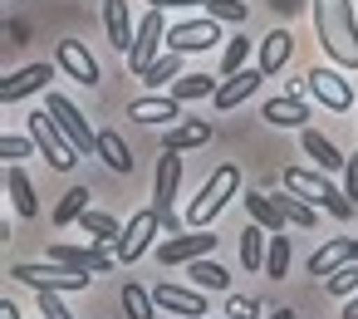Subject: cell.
Here are the masks:
<instances>
[{
	"label": "cell",
	"mask_w": 358,
	"mask_h": 319,
	"mask_svg": "<svg viewBox=\"0 0 358 319\" xmlns=\"http://www.w3.org/2000/svg\"><path fill=\"white\" fill-rule=\"evenodd\" d=\"M319 50L338 69H358V6L353 0H309Z\"/></svg>",
	"instance_id": "6da1fadb"
},
{
	"label": "cell",
	"mask_w": 358,
	"mask_h": 319,
	"mask_svg": "<svg viewBox=\"0 0 358 319\" xmlns=\"http://www.w3.org/2000/svg\"><path fill=\"white\" fill-rule=\"evenodd\" d=\"M285 187H289V192H299V197H304L314 211L324 206L334 221H348V216H353L348 192H338V187L324 177V172H309V167H285Z\"/></svg>",
	"instance_id": "7a4b0ae2"
},
{
	"label": "cell",
	"mask_w": 358,
	"mask_h": 319,
	"mask_svg": "<svg viewBox=\"0 0 358 319\" xmlns=\"http://www.w3.org/2000/svg\"><path fill=\"white\" fill-rule=\"evenodd\" d=\"M236 192H241V172H236V162H221V167H216V172L201 182V192L192 197V206H187V221L206 231V226H211V221L226 211V201H231Z\"/></svg>",
	"instance_id": "3957f363"
},
{
	"label": "cell",
	"mask_w": 358,
	"mask_h": 319,
	"mask_svg": "<svg viewBox=\"0 0 358 319\" xmlns=\"http://www.w3.org/2000/svg\"><path fill=\"white\" fill-rule=\"evenodd\" d=\"M10 280L15 285H30V290H89L94 275L89 270H74V265H59V260H45V265H10Z\"/></svg>",
	"instance_id": "277c9868"
},
{
	"label": "cell",
	"mask_w": 358,
	"mask_h": 319,
	"mask_svg": "<svg viewBox=\"0 0 358 319\" xmlns=\"http://www.w3.org/2000/svg\"><path fill=\"white\" fill-rule=\"evenodd\" d=\"M30 138H35V148L45 153V162H50L55 172H69V167L79 162V148L64 138V128L55 123V113H50V108L30 113Z\"/></svg>",
	"instance_id": "5b68a950"
},
{
	"label": "cell",
	"mask_w": 358,
	"mask_h": 319,
	"mask_svg": "<svg viewBox=\"0 0 358 319\" xmlns=\"http://www.w3.org/2000/svg\"><path fill=\"white\" fill-rule=\"evenodd\" d=\"M177 187H182V153H162V157H157V182H152V206H157L167 236H177V226H182L177 211H172Z\"/></svg>",
	"instance_id": "8992f818"
},
{
	"label": "cell",
	"mask_w": 358,
	"mask_h": 319,
	"mask_svg": "<svg viewBox=\"0 0 358 319\" xmlns=\"http://www.w3.org/2000/svg\"><path fill=\"white\" fill-rule=\"evenodd\" d=\"M162 55H167V25H162V10H148V15L138 20V40H133V50H128V69L143 74V69L157 64Z\"/></svg>",
	"instance_id": "52a82bcc"
},
{
	"label": "cell",
	"mask_w": 358,
	"mask_h": 319,
	"mask_svg": "<svg viewBox=\"0 0 358 319\" xmlns=\"http://www.w3.org/2000/svg\"><path fill=\"white\" fill-rule=\"evenodd\" d=\"M152 236H162V216H157V206L138 211V216L128 221V231L113 241V255H118V265H133V260H143V255H148V246H152Z\"/></svg>",
	"instance_id": "ba28073f"
},
{
	"label": "cell",
	"mask_w": 358,
	"mask_h": 319,
	"mask_svg": "<svg viewBox=\"0 0 358 319\" xmlns=\"http://www.w3.org/2000/svg\"><path fill=\"white\" fill-rule=\"evenodd\" d=\"M304 89H309L329 113H348V108H353V84H348L338 69H324V64L309 69V74H304Z\"/></svg>",
	"instance_id": "9c48e42d"
},
{
	"label": "cell",
	"mask_w": 358,
	"mask_h": 319,
	"mask_svg": "<svg viewBox=\"0 0 358 319\" xmlns=\"http://www.w3.org/2000/svg\"><path fill=\"white\" fill-rule=\"evenodd\" d=\"M221 40V20H182V25H172L167 30V50H177V55H206L211 45Z\"/></svg>",
	"instance_id": "30bf717a"
},
{
	"label": "cell",
	"mask_w": 358,
	"mask_h": 319,
	"mask_svg": "<svg viewBox=\"0 0 358 319\" xmlns=\"http://www.w3.org/2000/svg\"><path fill=\"white\" fill-rule=\"evenodd\" d=\"M45 108L55 113V123L64 128V138H69L79 153H99V133L89 128V118H84V113H79V108H74L64 94H50V104H45Z\"/></svg>",
	"instance_id": "8fae6325"
},
{
	"label": "cell",
	"mask_w": 358,
	"mask_h": 319,
	"mask_svg": "<svg viewBox=\"0 0 358 319\" xmlns=\"http://www.w3.org/2000/svg\"><path fill=\"white\" fill-rule=\"evenodd\" d=\"M55 64H59L74 84H84V89H94V84L103 79V74H99V59H94L79 40H59V45H55Z\"/></svg>",
	"instance_id": "7c38bea8"
},
{
	"label": "cell",
	"mask_w": 358,
	"mask_h": 319,
	"mask_svg": "<svg viewBox=\"0 0 358 319\" xmlns=\"http://www.w3.org/2000/svg\"><path fill=\"white\" fill-rule=\"evenodd\" d=\"M50 260H59V265H74V270H89V275H108L113 265H118V255L113 250H103V246H50Z\"/></svg>",
	"instance_id": "4fadbf2b"
},
{
	"label": "cell",
	"mask_w": 358,
	"mask_h": 319,
	"mask_svg": "<svg viewBox=\"0 0 358 319\" xmlns=\"http://www.w3.org/2000/svg\"><path fill=\"white\" fill-rule=\"evenodd\" d=\"M211 250H216V236H211V231L167 236V241L157 246V260H162V265H192V260H201V255H211Z\"/></svg>",
	"instance_id": "5bb4252c"
},
{
	"label": "cell",
	"mask_w": 358,
	"mask_h": 319,
	"mask_svg": "<svg viewBox=\"0 0 358 319\" xmlns=\"http://www.w3.org/2000/svg\"><path fill=\"white\" fill-rule=\"evenodd\" d=\"M152 299H157V309H167V314H182V319H201L206 314V290H192V285H157L152 290Z\"/></svg>",
	"instance_id": "9a60e30c"
},
{
	"label": "cell",
	"mask_w": 358,
	"mask_h": 319,
	"mask_svg": "<svg viewBox=\"0 0 358 319\" xmlns=\"http://www.w3.org/2000/svg\"><path fill=\"white\" fill-rule=\"evenodd\" d=\"M50 79H55V69H50V64H25V69H15V74L0 79V104H20V99H30V94L50 89Z\"/></svg>",
	"instance_id": "2e32d148"
},
{
	"label": "cell",
	"mask_w": 358,
	"mask_h": 319,
	"mask_svg": "<svg viewBox=\"0 0 358 319\" xmlns=\"http://www.w3.org/2000/svg\"><path fill=\"white\" fill-rule=\"evenodd\" d=\"M128 118L133 123H182V104L172 99V94H143V99H133L128 104Z\"/></svg>",
	"instance_id": "e0dca14e"
},
{
	"label": "cell",
	"mask_w": 358,
	"mask_h": 319,
	"mask_svg": "<svg viewBox=\"0 0 358 319\" xmlns=\"http://www.w3.org/2000/svg\"><path fill=\"white\" fill-rule=\"evenodd\" d=\"M103 30H108V45L128 59V50H133V40H138V25H133V15H128V0H103Z\"/></svg>",
	"instance_id": "ac0fdd59"
},
{
	"label": "cell",
	"mask_w": 358,
	"mask_h": 319,
	"mask_svg": "<svg viewBox=\"0 0 358 319\" xmlns=\"http://www.w3.org/2000/svg\"><path fill=\"white\" fill-rule=\"evenodd\" d=\"M260 84H265V74L245 64V69H236V74H226V84L216 89V99H211V104H216V108H241V104H245V99H250V94L260 89Z\"/></svg>",
	"instance_id": "d6986e66"
},
{
	"label": "cell",
	"mask_w": 358,
	"mask_h": 319,
	"mask_svg": "<svg viewBox=\"0 0 358 319\" xmlns=\"http://www.w3.org/2000/svg\"><path fill=\"white\" fill-rule=\"evenodd\" d=\"M289 55H294V35H289V30H270V35L260 40V64H255V69H260L265 79H275V74L289 64Z\"/></svg>",
	"instance_id": "ffe728a7"
},
{
	"label": "cell",
	"mask_w": 358,
	"mask_h": 319,
	"mask_svg": "<svg viewBox=\"0 0 358 319\" xmlns=\"http://www.w3.org/2000/svg\"><path fill=\"white\" fill-rule=\"evenodd\" d=\"M353 260V241L348 236H334V241H324L314 255H309V275H319V280H329L338 265H348Z\"/></svg>",
	"instance_id": "44dd1931"
},
{
	"label": "cell",
	"mask_w": 358,
	"mask_h": 319,
	"mask_svg": "<svg viewBox=\"0 0 358 319\" xmlns=\"http://www.w3.org/2000/svg\"><path fill=\"white\" fill-rule=\"evenodd\" d=\"M206 138H211V123H206V118H182V123L167 128L162 153H192V148H201Z\"/></svg>",
	"instance_id": "7402d4cb"
},
{
	"label": "cell",
	"mask_w": 358,
	"mask_h": 319,
	"mask_svg": "<svg viewBox=\"0 0 358 319\" xmlns=\"http://www.w3.org/2000/svg\"><path fill=\"white\" fill-rule=\"evenodd\" d=\"M265 123H275V128H304V123H309V104H304L299 94L270 99V104H265Z\"/></svg>",
	"instance_id": "603a6c76"
},
{
	"label": "cell",
	"mask_w": 358,
	"mask_h": 319,
	"mask_svg": "<svg viewBox=\"0 0 358 319\" xmlns=\"http://www.w3.org/2000/svg\"><path fill=\"white\" fill-rule=\"evenodd\" d=\"M99 157L108 162V172H118V177H128L133 172V153H128V143L113 133V128H103L99 133Z\"/></svg>",
	"instance_id": "cb8c5ba5"
},
{
	"label": "cell",
	"mask_w": 358,
	"mask_h": 319,
	"mask_svg": "<svg viewBox=\"0 0 358 319\" xmlns=\"http://www.w3.org/2000/svg\"><path fill=\"white\" fill-rule=\"evenodd\" d=\"M304 153L314 157V167H319V172H338V167L348 162V157H343L324 133H314V128H304Z\"/></svg>",
	"instance_id": "d4e9b609"
},
{
	"label": "cell",
	"mask_w": 358,
	"mask_h": 319,
	"mask_svg": "<svg viewBox=\"0 0 358 319\" xmlns=\"http://www.w3.org/2000/svg\"><path fill=\"white\" fill-rule=\"evenodd\" d=\"M245 211H250V221L255 226H265L270 236H285V216H280V206H275V197H255V192H245Z\"/></svg>",
	"instance_id": "484cf974"
},
{
	"label": "cell",
	"mask_w": 358,
	"mask_h": 319,
	"mask_svg": "<svg viewBox=\"0 0 358 319\" xmlns=\"http://www.w3.org/2000/svg\"><path fill=\"white\" fill-rule=\"evenodd\" d=\"M265 250H270V231L250 221V226L241 231V265H245V270H265Z\"/></svg>",
	"instance_id": "4316f807"
},
{
	"label": "cell",
	"mask_w": 358,
	"mask_h": 319,
	"mask_svg": "<svg viewBox=\"0 0 358 319\" xmlns=\"http://www.w3.org/2000/svg\"><path fill=\"white\" fill-rule=\"evenodd\" d=\"M216 79L211 74H182V79H172V99L177 104H196V99H216Z\"/></svg>",
	"instance_id": "83f0119b"
},
{
	"label": "cell",
	"mask_w": 358,
	"mask_h": 319,
	"mask_svg": "<svg viewBox=\"0 0 358 319\" xmlns=\"http://www.w3.org/2000/svg\"><path fill=\"white\" fill-rule=\"evenodd\" d=\"M6 197L15 201V211H20V216H35V211H40L35 187H30V177H25L20 167H6Z\"/></svg>",
	"instance_id": "f1b7e54d"
},
{
	"label": "cell",
	"mask_w": 358,
	"mask_h": 319,
	"mask_svg": "<svg viewBox=\"0 0 358 319\" xmlns=\"http://www.w3.org/2000/svg\"><path fill=\"white\" fill-rule=\"evenodd\" d=\"M79 226H84V236H89L94 246H113V241L123 236V226H118V221H113L108 211H94V206H89V211L79 216Z\"/></svg>",
	"instance_id": "f546056e"
},
{
	"label": "cell",
	"mask_w": 358,
	"mask_h": 319,
	"mask_svg": "<svg viewBox=\"0 0 358 319\" xmlns=\"http://www.w3.org/2000/svg\"><path fill=\"white\" fill-rule=\"evenodd\" d=\"M275 206H280V216H285L289 226H299V231H309V226L319 221V216H314V206H309V201H304L299 192H289V187H285V192L275 197Z\"/></svg>",
	"instance_id": "4dcf8cb0"
},
{
	"label": "cell",
	"mask_w": 358,
	"mask_h": 319,
	"mask_svg": "<svg viewBox=\"0 0 358 319\" xmlns=\"http://www.w3.org/2000/svg\"><path fill=\"white\" fill-rule=\"evenodd\" d=\"M187 275H192V285H196V290H226V285H231V270H226V265H216V260H206V255H201V260H192V265H187Z\"/></svg>",
	"instance_id": "1f68e13d"
},
{
	"label": "cell",
	"mask_w": 358,
	"mask_h": 319,
	"mask_svg": "<svg viewBox=\"0 0 358 319\" xmlns=\"http://www.w3.org/2000/svg\"><path fill=\"white\" fill-rule=\"evenodd\" d=\"M138 79H143L148 89H162L167 79H182V55H177V50H167V55H162L157 64H148V69H143Z\"/></svg>",
	"instance_id": "d6a6232c"
},
{
	"label": "cell",
	"mask_w": 358,
	"mask_h": 319,
	"mask_svg": "<svg viewBox=\"0 0 358 319\" xmlns=\"http://www.w3.org/2000/svg\"><path fill=\"white\" fill-rule=\"evenodd\" d=\"M84 211H89V187H69L55 206V226H74Z\"/></svg>",
	"instance_id": "836d02e7"
},
{
	"label": "cell",
	"mask_w": 358,
	"mask_h": 319,
	"mask_svg": "<svg viewBox=\"0 0 358 319\" xmlns=\"http://www.w3.org/2000/svg\"><path fill=\"white\" fill-rule=\"evenodd\" d=\"M123 309H128V319H152V309H157V299H152V290H143V285H123Z\"/></svg>",
	"instance_id": "e575fe53"
},
{
	"label": "cell",
	"mask_w": 358,
	"mask_h": 319,
	"mask_svg": "<svg viewBox=\"0 0 358 319\" xmlns=\"http://www.w3.org/2000/svg\"><path fill=\"white\" fill-rule=\"evenodd\" d=\"M206 15L221 20V25H245V0H206Z\"/></svg>",
	"instance_id": "d590c367"
},
{
	"label": "cell",
	"mask_w": 358,
	"mask_h": 319,
	"mask_svg": "<svg viewBox=\"0 0 358 319\" xmlns=\"http://www.w3.org/2000/svg\"><path fill=\"white\" fill-rule=\"evenodd\" d=\"M289 270V236H270V250H265V275L280 280Z\"/></svg>",
	"instance_id": "8d00e7d4"
},
{
	"label": "cell",
	"mask_w": 358,
	"mask_h": 319,
	"mask_svg": "<svg viewBox=\"0 0 358 319\" xmlns=\"http://www.w3.org/2000/svg\"><path fill=\"white\" fill-rule=\"evenodd\" d=\"M324 290H329V295H353V290H358V260L338 265V270L324 280Z\"/></svg>",
	"instance_id": "74e56055"
},
{
	"label": "cell",
	"mask_w": 358,
	"mask_h": 319,
	"mask_svg": "<svg viewBox=\"0 0 358 319\" xmlns=\"http://www.w3.org/2000/svg\"><path fill=\"white\" fill-rule=\"evenodd\" d=\"M245 55H250V40H245V35H236V40L226 45V55H221V79H226V74H236V69H245Z\"/></svg>",
	"instance_id": "f35d334b"
},
{
	"label": "cell",
	"mask_w": 358,
	"mask_h": 319,
	"mask_svg": "<svg viewBox=\"0 0 358 319\" xmlns=\"http://www.w3.org/2000/svg\"><path fill=\"white\" fill-rule=\"evenodd\" d=\"M30 153H35V138H30V133H25V138H10V133L0 138V157H6V167H15V162L30 157Z\"/></svg>",
	"instance_id": "ab89813d"
},
{
	"label": "cell",
	"mask_w": 358,
	"mask_h": 319,
	"mask_svg": "<svg viewBox=\"0 0 358 319\" xmlns=\"http://www.w3.org/2000/svg\"><path fill=\"white\" fill-rule=\"evenodd\" d=\"M226 319H260V299H250V295H231Z\"/></svg>",
	"instance_id": "60d3db41"
},
{
	"label": "cell",
	"mask_w": 358,
	"mask_h": 319,
	"mask_svg": "<svg viewBox=\"0 0 358 319\" xmlns=\"http://www.w3.org/2000/svg\"><path fill=\"white\" fill-rule=\"evenodd\" d=\"M40 314H45V319H74V314L64 309L59 290H40Z\"/></svg>",
	"instance_id": "b9f144b4"
},
{
	"label": "cell",
	"mask_w": 358,
	"mask_h": 319,
	"mask_svg": "<svg viewBox=\"0 0 358 319\" xmlns=\"http://www.w3.org/2000/svg\"><path fill=\"white\" fill-rule=\"evenodd\" d=\"M343 192H348V201L358 206V153L343 162Z\"/></svg>",
	"instance_id": "7bdbcfd3"
},
{
	"label": "cell",
	"mask_w": 358,
	"mask_h": 319,
	"mask_svg": "<svg viewBox=\"0 0 358 319\" xmlns=\"http://www.w3.org/2000/svg\"><path fill=\"white\" fill-rule=\"evenodd\" d=\"M265 6H270V10H280V15L289 20V15H299V10L309 6V0H265Z\"/></svg>",
	"instance_id": "ee69618b"
},
{
	"label": "cell",
	"mask_w": 358,
	"mask_h": 319,
	"mask_svg": "<svg viewBox=\"0 0 358 319\" xmlns=\"http://www.w3.org/2000/svg\"><path fill=\"white\" fill-rule=\"evenodd\" d=\"M148 6H152V10H167V6H172V10H177V6H206V0H148Z\"/></svg>",
	"instance_id": "f6af8a7d"
},
{
	"label": "cell",
	"mask_w": 358,
	"mask_h": 319,
	"mask_svg": "<svg viewBox=\"0 0 358 319\" xmlns=\"http://www.w3.org/2000/svg\"><path fill=\"white\" fill-rule=\"evenodd\" d=\"M0 319H20V309H15V299H6V304H0Z\"/></svg>",
	"instance_id": "bcb514c9"
},
{
	"label": "cell",
	"mask_w": 358,
	"mask_h": 319,
	"mask_svg": "<svg viewBox=\"0 0 358 319\" xmlns=\"http://www.w3.org/2000/svg\"><path fill=\"white\" fill-rule=\"evenodd\" d=\"M265 319H294V309H275V314H265Z\"/></svg>",
	"instance_id": "7dc6e473"
},
{
	"label": "cell",
	"mask_w": 358,
	"mask_h": 319,
	"mask_svg": "<svg viewBox=\"0 0 358 319\" xmlns=\"http://www.w3.org/2000/svg\"><path fill=\"white\" fill-rule=\"evenodd\" d=\"M343 319H358V299H348V309H343Z\"/></svg>",
	"instance_id": "c3c4849f"
},
{
	"label": "cell",
	"mask_w": 358,
	"mask_h": 319,
	"mask_svg": "<svg viewBox=\"0 0 358 319\" xmlns=\"http://www.w3.org/2000/svg\"><path fill=\"white\" fill-rule=\"evenodd\" d=\"M353 260H358V241H353Z\"/></svg>",
	"instance_id": "681fc988"
},
{
	"label": "cell",
	"mask_w": 358,
	"mask_h": 319,
	"mask_svg": "<svg viewBox=\"0 0 358 319\" xmlns=\"http://www.w3.org/2000/svg\"><path fill=\"white\" fill-rule=\"evenodd\" d=\"M353 6H358V0H353Z\"/></svg>",
	"instance_id": "f907efd6"
}]
</instances>
